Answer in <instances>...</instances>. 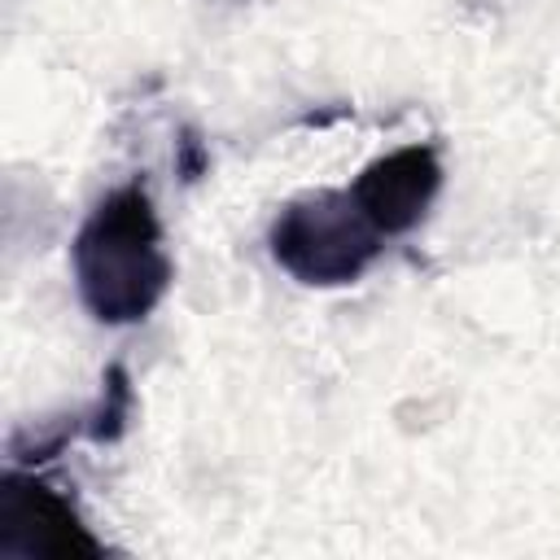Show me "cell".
<instances>
[{
  "label": "cell",
  "mask_w": 560,
  "mask_h": 560,
  "mask_svg": "<svg viewBox=\"0 0 560 560\" xmlns=\"http://www.w3.org/2000/svg\"><path fill=\"white\" fill-rule=\"evenodd\" d=\"M381 232L346 192H311L289 201L271 223V254L284 271L306 284H346L359 280L376 258Z\"/></svg>",
  "instance_id": "7a4b0ae2"
},
{
  "label": "cell",
  "mask_w": 560,
  "mask_h": 560,
  "mask_svg": "<svg viewBox=\"0 0 560 560\" xmlns=\"http://www.w3.org/2000/svg\"><path fill=\"white\" fill-rule=\"evenodd\" d=\"M74 276L88 311L105 324L144 319L171 280L162 228L140 184L114 188L74 241Z\"/></svg>",
  "instance_id": "6da1fadb"
},
{
  "label": "cell",
  "mask_w": 560,
  "mask_h": 560,
  "mask_svg": "<svg viewBox=\"0 0 560 560\" xmlns=\"http://www.w3.org/2000/svg\"><path fill=\"white\" fill-rule=\"evenodd\" d=\"M127 407H131V389H127L122 368H114V372H109V389H105V402H101V411H96L92 433H96V438H114V433L122 429Z\"/></svg>",
  "instance_id": "5b68a950"
},
{
  "label": "cell",
  "mask_w": 560,
  "mask_h": 560,
  "mask_svg": "<svg viewBox=\"0 0 560 560\" xmlns=\"http://www.w3.org/2000/svg\"><path fill=\"white\" fill-rule=\"evenodd\" d=\"M0 542L22 556H96L101 542L48 486L9 472L0 486Z\"/></svg>",
  "instance_id": "277c9868"
},
{
  "label": "cell",
  "mask_w": 560,
  "mask_h": 560,
  "mask_svg": "<svg viewBox=\"0 0 560 560\" xmlns=\"http://www.w3.org/2000/svg\"><path fill=\"white\" fill-rule=\"evenodd\" d=\"M438 188H442L438 153L429 144H407L363 166V175L350 184V197L381 236H398L424 219Z\"/></svg>",
  "instance_id": "3957f363"
}]
</instances>
